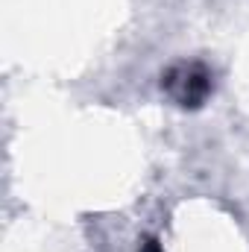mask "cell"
I'll return each mask as SVG.
<instances>
[{"label": "cell", "mask_w": 249, "mask_h": 252, "mask_svg": "<svg viewBox=\"0 0 249 252\" xmlns=\"http://www.w3.org/2000/svg\"><path fill=\"white\" fill-rule=\"evenodd\" d=\"M161 85L176 97V103L179 106H185V109H196V106H202V100L208 97V91H211V76H208V70L202 67V64H176V67H170L164 76H161Z\"/></svg>", "instance_id": "6da1fadb"}, {"label": "cell", "mask_w": 249, "mask_h": 252, "mask_svg": "<svg viewBox=\"0 0 249 252\" xmlns=\"http://www.w3.org/2000/svg\"><path fill=\"white\" fill-rule=\"evenodd\" d=\"M141 252H164V250H161V244H158L156 238H147V241L141 244Z\"/></svg>", "instance_id": "7a4b0ae2"}]
</instances>
